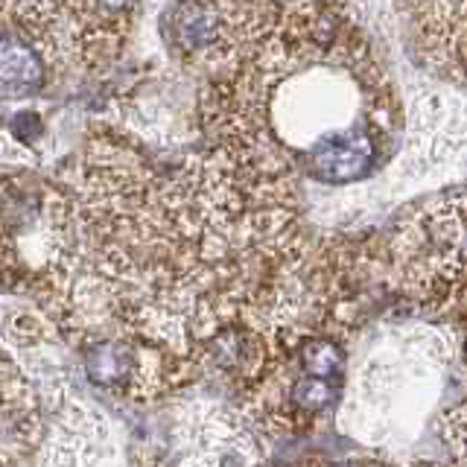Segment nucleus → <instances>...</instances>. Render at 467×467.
I'll return each mask as SVG.
<instances>
[{
	"label": "nucleus",
	"instance_id": "1",
	"mask_svg": "<svg viewBox=\"0 0 467 467\" xmlns=\"http://www.w3.org/2000/svg\"><path fill=\"white\" fill-rule=\"evenodd\" d=\"M41 240L44 310L73 345L126 339L199 374L231 333L254 336L272 368L339 327V269L306 237L298 187L208 146L161 164L88 140L47 193Z\"/></svg>",
	"mask_w": 467,
	"mask_h": 467
},
{
	"label": "nucleus",
	"instance_id": "2",
	"mask_svg": "<svg viewBox=\"0 0 467 467\" xmlns=\"http://www.w3.org/2000/svg\"><path fill=\"white\" fill-rule=\"evenodd\" d=\"M204 146L277 182L354 184L391 155L403 111L345 0H272L248 47L208 73Z\"/></svg>",
	"mask_w": 467,
	"mask_h": 467
},
{
	"label": "nucleus",
	"instance_id": "3",
	"mask_svg": "<svg viewBox=\"0 0 467 467\" xmlns=\"http://www.w3.org/2000/svg\"><path fill=\"white\" fill-rule=\"evenodd\" d=\"M383 275L435 318L464 325V190L438 193L409 208L394 225Z\"/></svg>",
	"mask_w": 467,
	"mask_h": 467
},
{
	"label": "nucleus",
	"instance_id": "4",
	"mask_svg": "<svg viewBox=\"0 0 467 467\" xmlns=\"http://www.w3.org/2000/svg\"><path fill=\"white\" fill-rule=\"evenodd\" d=\"M345 374L342 333L321 330L292 345L252 389L240 394L245 418L266 432H301L321 420Z\"/></svg>",
	"mask_w": 467,
	"mask_h": 467
},
{
	"label": "nucleus",
	"instance_id": "5",
	"mask_svg": "<svg viewBox=\"0 0 467 467\" xmlns=\"http://www.w3.org/2000/svg\"><path fill=\"white\" fill-rule=\"evenodd\" d=\"M272 0H172L161 18L167 50L204 77L234 62L269 18Z\"/></svg>",
	"mask_w": 467,
	"mask_h": 467
},
{
	"label": "nucleus",
	"instance_id": "6",
	"mask_svg": "<svg viewBox=\"0 0 467 467\" xmlns=\"http://www.w3.org/2000/svg\"><path fill=\"white\" fill-rule=\"evenodd\" d=\"M67 73L44 0H0V102L41 97Z\"/></svg>",
	"mask_w": 467,
	"mask_h": 467
},
{
	"label": "nucleus",
	"instance_id": "7",
	"mask_svg": "<svg viewBox=\"0 0 467 467\" xmlns=\"http://www.w3.org/2000/svg\"><path fill=\"white\" fill-rule=\"evenodd\" d=\"M67 70L111 67L140 18V0H44Z\"/></svg>",
	"mask_w": 467,
	"mask_h": 467
},
{
	"label": "nucleus",
	"instance_id": "8",
	"mask_svg": "<svg viewBox=\"0 0 467 467\" xmlns=\"http://www.w3.org/2000/svg\"><path fill=\"white\" fill-rule=\"evenodd\" d=\"M420 56L441 77L464 79V0H398Z\"/></svg>",
	"mask_w": 467,
	"mask_h": 467
},
{
	"label": "nucleus",
	"instance_id": "9",
	"mask_svg": "<svg viewBox=\"0 0 467 467\" xmlns=\"http://www.w3.org/2000/svg\"><path fill=\"white\" fill-rule=\"evenodd\" d=\"M41 406L18 365L0 350V467H26L41 444Z\"/></svg>",
	"mask_w": 467,
	"mask_h": 467
},
{
	"label": "nucleus",
	"instance_id": "10",
	"mask_svg": "<svg viewBox=\"0 0 467 467\" xmlns=\"http://www.w3.org/2000/svg\"><path fill=\"white\" fill-rule=\"evenodd\" d=\"M196 427V435L187 438V456L182 467H248L257 456V441L248 427L231 415V409L208 406Z\"/></svg>",
	"mask_w": 467,
	"mask_h": 467
},
{
	"label": "nucleus",
	"instance_id": "11",
	"mask_svg": "<svg viewBox=\"0 0 467 467\" xmlns=\"http://www.w3.org/2000/svg\"><path fill=\"white\" fill-rule=\"evenodd\" d=\"M444 427H447L444 438L452 444V452H456V459L462 464V459H464V406L450 409L444 415Z\"/></svg>",
	"mask_w": 467,
	"mask_h": 467
},
{
	"label": "nucleus",
	"instance_id": "12",
	"mask_svg": "<svg viewBox=\"0 0 467 467\" xmlns=\"http://www.w3.org/2000/svg\"><path fill=\"white\" fill-rule=\"evenodd\" d=\"M296 467H318L316 462H304V464H296Z\"/></svg>",
	"mask_w": 467,
	"mask_h": 467
},
{
	"label": "nucleus",
	"instance_id": "13",
	"mask_svg": "<svg viewBox=\"0 0 467 467\" xmlns=\"http://www.w3.org/2000/svg\"><path fill=\"white\" fill-rule=\"evenodd\" d=\"M418 467H438V464H418Z\"/></svg>",
	"mask_w": 467,
	"mask_h": 467
}]
</instances>
